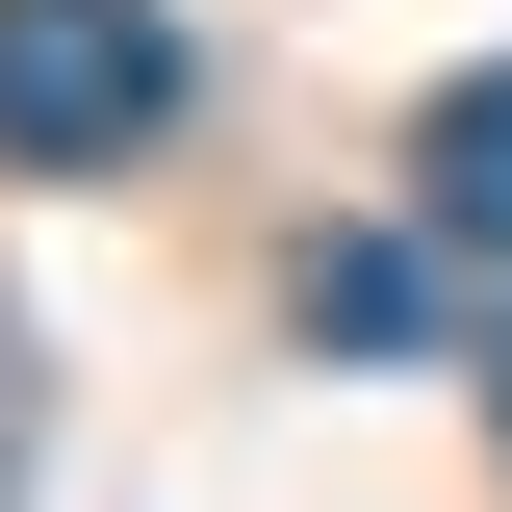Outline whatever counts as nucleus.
<instances>
[{
	"label": "nucleus",
	"mask_w": 512,
	"mask_h": 512,
	"mask_svg": "<svg viewBox=\"0 0 512 512\" xmlns=\"http://www.w3.org/2000/svg\"><path fill=\"white\" fill-rule=\"evenodd\" d=\"M180 128V26L154 0H0V154L26 180H103Z\"/></svg>",
	"instance_id": "f257e3e1"
},
{
	"label": "nucleus",
	"mask_w": 512,
	"mask_h": 512,
	"mask_svg": "<svg viewBox=\"0 0 512 512\" xmlns=\"http://www.w3.org/2000/svg\"><path fill=\"white\" fill-rule=\"evenodd\" d=\"M410 205H436V256H512V77H436V128H410Z\"/></svg>",
	"instance_id": "f03ea898"
},
{
	"label": "nucleus",
	"mask_w": 512,
	"mask_h": 512,
	"mask_svg": "<svg viewBox=\"0 0 512 512\" xmlns=\"http://www.w3.org/2000/svg\"><path fill=\"white\" fill-rule=\"evenodd\" d=\"M308 333H333V359H410L436 282H410V256H308Z\"/></svg>",
	"instance_id": "7ed1b4c3"
},
{
	"label": "nucleus",
	"mask_w": 512,
	"mask_h": 512,
	"mask_svg": "<svg viewBox=\"0 0 512 512\" xmlns=\"http://www.w3.org/2000/svg\"><path fill=\"white\" fill-rule=\"evenodd\" d=\"M487 436H512V333H487Z\"/></svg>",
	"instance_id": "20e7f679"
}]
</instances>
